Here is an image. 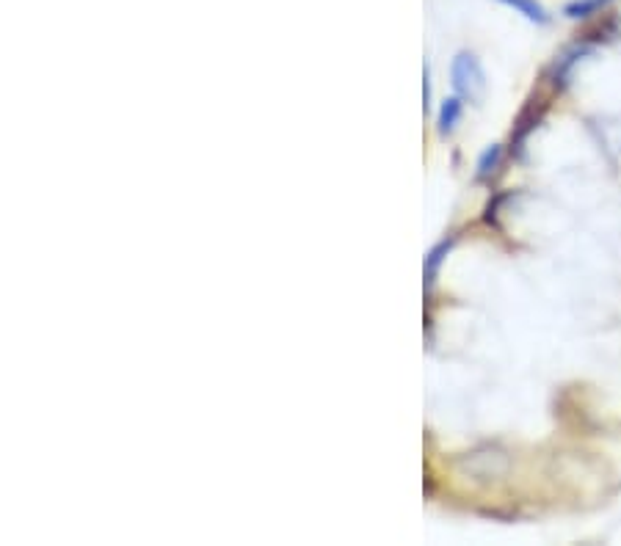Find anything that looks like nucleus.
Wrapping results in <instances>:
<instances>
[{
	"label": "nucleus",
	"instance_id": "nucleus-1",
	"mask_svg": "<svg viewBox=\"0 0 621 546\" xmlns=\"http://www.w3.org/2000/svg\"><path fill=\"white\" fill-rule=\"evenodd\" d=\"M450 78H453V86H456V91L464 100L478 103L486 94V75H483L481 64H478V58L472 56V53H459V56L453 58Z\"/></svg>",
	"mask_w": 621,
	"mask_h": 546
},
{
	"label": "nucleus",
	"instance_id": "nucleus-2",
	"mask_svg": "<svg viewBox=\"0 0 621 546\" xmlns=\"http://www.w3.org/2000/svg\"><path fill=\"white\" fill-rule=\"evenodd\" d=\"M500 3H506V6H511V9H517L522 17H528L530 23H536V25L550 23V14L544 12V6L536 3V0H500Z\"/></svg>",
	"mask_w": 621,
	"mask_h": 546
},
{
	"label": "nucleus",
	"instance_id": "nucleus-6",
	"mask_svg": "<svg viewBox=\"0 0 621 546\" xmlns=\"http://www.w3.org/2000/svg\"><path fill=\"white\" fill-rule=\"evenodd\" d=\"M500 158H503V149L500 147L486 149V152L481 155V160H478V180H486V177L497 169Z\"/></svg>",
	"mask_w": 621,
	"mask_h": 546
},
{
	"label": "nucleus",
	"instance_id": "nucleus-3",
	"mask_svg": "<svg viewBox=\"0 0 621 546\" xmlns=\"http://www.w3.org/2000/svg\"><path fill=\"white\" fill-rule=\"evenodd\" d=\"M613 0H572L569 6H566L564 12L566 17H572V20H580V17H591V14H599L605 6H610Z\"/></svg>",
	"mask_w": 621,
	"mask_h": 546
},
{
	"label": "nucleus",
	"instance_id": "nucleus-5",
	"mask_svg": "<svg viewBox=\"0 0 621 546\" xmlns=\"http://www.w3.org/2000/svg\"><path fill=\"white\" fill-rule=\"evenodd\" d=\"M450 246H453V240H442V243H439V246H434V249H431V254L426 257V287L434 285L439 265H442V260H445V254L450 251Z\"/></svg>",
	"mask_w": 621,
	"mask_h": 546
},
{
	"label": "nucleus",
	"instance_id": "nucleus-4",
	"mask_svg": "<svg viewBox=\"0 0 621 546\" xmlns=\"http://www.w3.org/2000/svg\"><path fill=\"white\" fill-rule=\"evenodd\" d=\"M461 116V100L459 97H450L442 103V111H439V130H442V136H448L453 133V127L459 122Z\"/></svg>",
	"mask_w": 621,
	"mask_h": 546
}]
</instances>
